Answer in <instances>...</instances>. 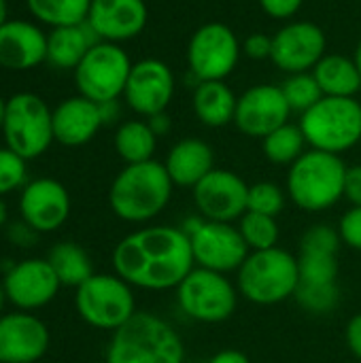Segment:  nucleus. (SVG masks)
Instances as JSON below:
<instances>
[{
	"label": "nucleus",
	"instance_id": "nucleus-1",
	"mask_svg": "<svg viewBox=\"0 0 361 363\" xmlns=\"http://www.w3.org/2000/svg\"><path fill=\"white\" fill-rule=\"evenodd\" d=\"M113 268L132 287L147 291L177 289L196 268L191 240L183 228H140L117 242Z\"/></svg>",
	"mask_w": 361,
	"mask_h": 363
},
{
	"label": "nucleus",
	"instance_id": "nucleus-2",
	"mask_svg": "<svg viewBox=\"0 0 361 363\" xmlns=\"http://www.w3.org/2000/svg\"><path fill=\"white\" fill-rule=\"evenodd\" d=\"M172 179L162 162L149 160L126 164L109 189L111 211L128 223H147L155 219L172 198Z\"/></svg>",
	"mask_w": 361,
	"mask_h": 363
},
{
	"label": "nucleus",
	"instance_id": "nucleus-3",
	"mask_svg": "<svg viewBox=\"0 0 361 363\" xmlns=\"http://www.w3.org/2000/svg\"><path fill=\"white\" fill-rule=\"evenodd\" d=\"M185 345L177 330L162 317L136 311L113 332L104 363H183Z\"/></svg>",
	"mask_w": 361,
	"mask_h": 363
},
{
	"label": "nucleus",
	"instance_id": "nucleus-4",
	"mask_svg": "<svg viewBox=\"0 0 361 363\" xmlns=\"http://www.w3.org/2000/svg\"><path fill=\"white\" fill-rule=\"evenodd\" d=\"M345 177L347 166L340 155L309 149L289 166L287 194L298 208L321 213L345 198Z\"/></svg>",
	"mask_w": 361,
	"mask_h": 363
},
{
	"label": "nucleus",
	"instance_id": "nucleus-5",
	"mask_svg": "<svg viewBox=\"0 0 361 363\" xmlns=\"http://www.w3.org/2000/svg\"><path fill=\"white\" fill-rule=\"evenodd\" d=\"M298 283V257L281 247L251 251L238 268V294L260 306H272L294 298Z\"/></svg>",
	"mask_w": 361,
	"mask_h": 363
},
{
	"label": "nucleus",
	"instance_id": "nucleus-6",
	"mask_svg": "<svg viewBox=\"0 0 361 363\" xmlns=\"http://www.w3.org/2000/svg\"><path fill=\"white\" fill-rule=\"evenodd\" d=\"M298 125L311 149L340 155L361 140V102L357 98L323 96L302 113Z\"/></svg>",
	"mask_w": 361,
	"mask_h": 363
},
{
	"label": "nucleus",
	"instance_id": "nucleus-7",
	"mask_svg": "<svg viewBox=\"0 0 361 363\" xmlns=\"http://www.w3.org/2000/svg\"><path fill=\"white\" fill-rule=\"evenodd\" d=\"M2 136L6 147L19 157L26 162L36 160L55 140L53 111L40 96L32 91H19L6 100Z\"/></svg>",
	"mask_w": 361,
	"mask_h": 363
},
{
	"label": "nucleus",
	"instance_id": "nucleus-8",
	"mask_svg": "<svg viewBox=\"0 0 361 363\" xmlns=\"http://www.w3.org/2000/svg\"><path fill=\"white\" fill-rule=\"evenodd\" d=\"M74 306L79 317L96 330H119L136 315L132 285L117 274H94L77 287Z\"/></svg>",
	"mask_w": 361,
	"mask_h": 363
},
{
	"label": "nucleus",
	"instance_id": "nucleus-9",
	"mask_svg": "<svg viewBox=\"0 0 361 363\" xmlns=\"http://www.w3.org/2000/svg\"><path fill=\"white\" fill-rule=\"evenodd\" d=\"M130 70V55L117 43L100 40L85 53L81 64L74 68V83L79 96L96 104L117 102V98L123 96Z\"/></svg>",
	"mask_w": 361,
	"mask_h": 363
},
{
	"label": "nucleus",
	"instance_id": "nucleus-10",
	"mask_svg": "<svg viewBox=\"0 0 361 363\" xmlns=\"http://www.w3.org/2000/svg\"><path fill=\"white\" fill-rule=\"evenodd\" d=\"M177 302L198 323H221L234 315L238 289L226 274L196 266L177 287Z\"/></svg>",
	"mask_w": 361,
	"mask_h": 363
},
{
	"label": "nucleus",
	"instance_id": "nucleus-11",
	"mask_svg": "<svg viewBox=\"0 0 361 363\" xmlns=\"http://www.w3.org/2000/svg\"><path fill=\"white\" fill-rule=\"evenodd\" d=\"M240 51L243 45L230 26L209 21L191 34L187 43V64L198 83L226 81L234 72Z\"/></svg>",
	"mask_w": 361,
	"mask_h": 363
},
{
	"label": "nucleus",
	"instance_id": "nucleus-12",
	"mask_svg": "<svg viewBox=\"0 0 361 363\" xmlns=\"http://www.w3.org/2000/svg\"><path fill=\"white\" fill-rule=\"evenodd\" d=\"M191 240V253L198 268L213 272H238L247 255L251 253L240 232L232 223L196 219L194 228L185 232Z\"/></svg>",
	"mask_w": 361,
	"mask_h": 363
},
{
	"label": "nucleus",
	"instance_id": "nucleus-13",
	"mask_svg": "<svg viewBox=\"0 0 361 363\" xmlns=\"http://www.w3.org/2000/svg\"><path fill=\"white\" fill-rule=\"evenodd\" d=\"M328 38L321 26L315 21H289L272 36L270 60L287 74L313 72L319 60L326 55Z\"/></svg>",
	"mask_w": 361,
	"mask_h": 363
},
{
	"label": "nucleus",
	"instance_id": "nucleus-14",
	"mask_svg": "<svg viewBox=\"0 0 361 363\" xmlns=\"http://www.w3.org/2000/svg\"><path fill=\"white\" fill-rule=\"evenodd\" d=\"M249 185L232 170L213 168L196 187L194 204L202 219L234 223L247 213Z\"/></svg>",
	"mask_w": 361,
	"mask_h": 363
},
{
	"label": "nucleus",
	"instance_id": "nucleus-15",
	"mask_svg": "<svg viewBox=\"0 0 361 363\" xmlns=\"http://www.w3.org/2000/svg\"><path fill=\"white\" fill-rule=\"evenodd\" d=\"M174 96V74L162 60L147 57L132 64L123 98L128 106L143 117H155L166 113Z\"/></svg>",
	"mask_w": 361,
	"mask_h": 363
},
{
	"label": "nucleus",
	"instance_id": "nucleus-16",
	"mask_svg": "<svg viewBox=\"0 0 361 363\" xmlns=\"http://www.w3.org/2000/svg\"><path fill=\"white\" fill-rule=\"evenodd\" d=\"M291 108L283 89L272 83L249 87L236 104L234 123L249 138H266L277 128L289 123Z\"/></svg>",
	"mask_w": 361,
	"mask_h": 363
},
{
	"label": "nucleus",
	"instance_id": "nucleus-17",
	"mask_svg": "<svg viewBox=\"0 0 361 363\" xmlns=\"http://www.w3.org/2000/svg\"><path fill=\"white\" fill-rule=\"evenodd\" d=\"M6 300L19 311H36L55 300L62 283L47 259H23L4 274L2 281Z\"/></svg>",
	"mask_w": 361,
	"mask_h": 363
},
{
	"label": "nucleus",
	"instance_id": "nucleus-18",
	"mask_svg": "<svg viewBox=\"0 0 361 363\" xmlns=\"http://www.w3.org/2000/svg\"><path fill=\"white\" fill-rule=\"evenodd\" d=\"M19 215L38 234L62 228L70 215L68 189L55 179H34L23 185L19 196Z\"/></svg>",
	"mask_w": 361,
	"mask_h": 363
},
{
	"label": "nucleus",
	"instance_id": "nucleus-19",
	"mask_svg": "<svg viewBox=\"0 0 361 363\" xmlns=\"http://www.w3.org/2000/svg\"><path fill=\"white\" fill-rule=\"evenodd\" d=\"M343 238L332 225L319 223L302 234L298 272L300 283L306 285H332L338 279V251Z\"/></svg>",
	"mask_w": 361,
	"mask_h": 363
},
{
	"label": "nucleus",
	"instance_id": "nucleus-20",
	"mask_svg": "<svg viewBox=\"0 0 361 363\" xmlns=\"http://www.w3.org/2000/svg\"><path fill=\"white\" fill-rule=\"evenodd\" d=\"M47 325L30 313L0 317V363H36L49 351Z\"/></svg>",
	"mask_w": 361,
	"mask_h": 363
},
{
	"label": "nucleus",
	"instance_id": "nucleus-21",
	"mask_svg": "<svg viewBox=\"0 0 361 363\" xmlns=\"http://www.w3.org/2000/svg\"><path fill=\"white\" fill-rule=\"evenodd\" d=\"M149 19L145 0H91L87 23L104 43H123L136 38Z\"/></svg>",
	"mask_w": 361,
	"mask_h": 363
},
{
	"label": "nucleus",
	"instance_id": "nucleus-22",
	"mask_svg": "<svg viewBox=\"0 0 361 363\" xmlns=\"http://www.w3.org/2000/svg\"><path fill=\"white\" fill-rule=\"evenodd\" d=\"M47 62V34L32 21L6 19L0 26V68L32 70Z\"/></svg>",
	"mask_w": 361,
	"mask_h": 363
},
{
	"label": "nucleus",
	"instance_id": "nucleus-23",
	"mask_svg": "<svg viewBox=\"0 0 361 363\" xmlns=\"http://www.w3.org/2000/svg\"><path fill=\"white\" fill-rule=\"evenodd\" d=\"M104 125L100 104L72 96L53 108V138L64 147L87 145Z\"/></svg>",
	"mask_w": 361,
	"mask_h": 363
},
{
	"label": "nucleus",
	"instance_id": "nucleus-24",
	"mask_svg": "<svg viewBox=\"0 0 361 363\" xmlns=\"http://www.w3.org/2000/svg\"><path fill=\"white\" fill-rule=\"evenodd\" d=\"M164 166L177 187L194 189L215 168V153L202 138H183L168 151Z\"/></svg>",
	"mask_w": 361,
	"mask_h": 363
},
{
	"label": "nucleus",
	"instance_id": "nucleus-25",
	"mask_svg": "<svg viewBox=\"0 0 361 363\" xmlns=\"http://www.w3.org/2000/svg\"><path fill=\"white\" fill-rule=\"evenodd\" d=\"M96 43L100 40L87 21L51 28L47 34V62L57 70H74Z\"/></svg>",
	"mask_w": 361,
	"mask_h": 363
},
{
	"label": "nucleus",
	"instance_id": "nucleus-26",
	"mask_svg": "<svg viewBox=\"0 0 361 363\" xmlns=\"http://www.w3.org/2000/svg\"><path fill=\"white\" fill-rule=\"evenodd\" d=\"M238 96L226 81H200L194 91V113L209 128L234 123Z\"/></svg>",
	"mask_w": 361,
	"mask_h": 363
},
{
	"label": "nucleus",
	"instance_id": "nucleus-27",
	"mask_svg": "<svg viewBox=\"0 0 361 363\" xmlns=\"http://www.w3.org/2000/svg\"><path fill=\"white\" fill-rule=\"evenodd\" d=\"M323 96L332 98H355L361 91V72L353 57L326 53L313 68Z\"/></svg>",
	"mask_w": 361,
	"mask_h": 363
},
{
	"label": "nucleus",
	"instance_id": "nucleus-28",
	"mask_svg": "<svg viewBox=\"0 0 361 363\" xmlns=\"http://www.w3.org/2000/svg\"><path fill=\"white\" fill-rule=\"evenodd\" d=\"M47 262L53 268L62 287H74L77 289L87 279H91L96 274L87 251L83 247H79L77 242H70V240H64V242H57L55 247H51Z\"/></svg>",
	"mask_w": 361,
	"mask_h": 363
},
{
	"label": "nucleus",
	"instance_id": "nucleus-29",
	"mask_svg": "<svg viewBox=\"0 0 361 363\" xmlns=\"http://www.w3.org/2000/svg\"><path fill=\"white\" fill-rule=\"evenodd\" d=\"M157 147V134L149 121L130 119L123 121L115 132V151L126 164H140L153 160Z\"/></svg>",
	"mask_w": 361,
	"mask_h": 363
},
{
	"label": "nucleus",
	"instance_id": "nucleus-30",
	"mask_svg": "<svg viewBox=\"0 0 361 363\" xmlns=\"http://www.w3.org/2000/svg\"><path fill=\"white\" fill-rule=\"evenodd\" d=\"M26 4L40 23L62 28L87 21L91 0H26Z\"/></svg>",
	"mask_w": 361,
	"mask_h": 363
},
{
	"label": "nucleus",
	"instance_id": "nucleus-31",
	"mask_svg": "<svg viewBox=\"0 0 361 363\" xmlns=\"http://www.w3.org/2000/svg\"><path fill=\"white\" fill-rule=\"evenodd\" d=\"M306 145L309 143L302 134V128L294 123H285L266 138H262L266 160L277 166H291L306 151Z\"/></svg>",
	"mask_w": 361,
	"mask_h": 363
},
{
	"label": "nucleus",
	"instance_id": "nucleus-32",
	"mask_svg": "<svg viewBox=\"0 0 361 363\" xmlns=\"http://www.w3.org/2000/svg\"><path fill=\"white\" fill-rule=\"evenodd\" d=\"M236 228H238L243 240L247 242L249 251L274 249L279 242V236H281L277 217H268V215H260V213H251V211H247L238 219Z\"/></svg>",
	"mask_w": 361,
	"mask_h": 363
},
{
	"label": "nucleus",
	"instance_id": "nucleus-33",
	"mask_svg": "<svg viewBox=\"0 0 361 363\" xmlns=\"http://www.w3.org/2000/svg\"><path fill=\"white\" fill-rule=\"evenodd\" d=\"M283 89V96L294 111L298 113H306L311 106H315L321 98H323V91L317 83V79L313 77V72H298V74H289L285 79V83L281 85Z\"/></svg>",
	"mask_w": 361,
	"mask_h": 363
},
{
	"label": "nucleus",
	"instance_id": "nucleus-34",
	"mask_svg": "<svg viewBox=\"0 0 361 363\" xmlns=\"http://www.w3.org/2000/svg\"><path fill=\"white\" fill-rule=\"evenodd\" d=\"M294 298L306 313L328 315V313L336 311V306L340 304V289H338V283H332V285L298 283Z\"/></svg>",
	"mask_w": 361,
	"mask_h": 363
},
{
	"label": "nucleus",
	"instance_id": "nucleus-35",
	"mask_svg": "<svg viewBox=\"0 0 361 363\" xmlns=\"http://www.w3.org/2000/svg\"><path fill=\"white\" fill-rule=\"evenodd\" d=\"M285 208V191L270 183L262 181L255 185H249V196H247V211L268 215V217H279Z\"/></svg>",
	"mask_w": 361,
	"mask_h": 363
},
{
	"label": "nucleus",
	"instance_id": "nucleus-36",
	"mask_svg": "<svg viewBox=\"0 0 361 363\" xmlns=\"http://www.w3.org/2000/svg\"><path fill=\"white\" fill-rule=\"evenodd\" d=\"M28 179L26 160L19 157L9 147L0 149V198L23 187Z\"/></svg>",
	"mask_w": 361,
	"mask_h": 363
},
{
	"label": "nucleus",
	"instance_id": "nucleus-37",
	"mask_svg": "<svg viewBox=\"0 0 361 363\" xmlns=\"http://www.w3.org/2000/svg\"><path fill=\"white\" fill-rule=\"evenodd\" d=\"M338 232L343 242L349 249L361 251V206H351L338 223Z\"/></svg>",
	"mask_w": 361,
	"mask_h": 363
},
{
	"label": "nucleus",
	"instance_id": "nucleus-38",
	"mask_svg": "<svg viewBox=\"0 0 361 363\" xmlns=\"http://www.w3.org/2000/svg\"><path fill=\"white\" fill-rule=\"evenodd\" d=\"M243 53L251 60H266L272 55V36L255 32L243 40Z\"/></svg>",
	"mask_w": 361,
	"mask_h": 363
},
{
	"label": "nucleus",
	"instance_id": "nucleus-39",
	"mask_svg": "<svg viewBox=\"0 0 361 363\" xmlns=\"http://www.w3.org/2000/svg\"><path fill=\"white\" fill-rule=\"evenodd\" d=\"M302 4L304 0H260L262 11L272 19H291Z\"/></svg>",
	"mask_w": 361,
	"mask_h": 363
},
{
	"label": "nucleus",
	"instance_id": "nucleus-40",
	"mask_svg": "<svg viewBox=\"0 0 361 363\" xmlns=\"http://www.w3.org/2000/svg\"><path fill=\"white\" fill-rule=\"evenodd\" d=\"M345 198L353 206H361V166L347 168V177H345Z\"/></svg>",
	"mask_w": 361,
	"mask_h": 363
},
{
	"label": "nucleus",
	"instance_id": "nucleus-41",
	"mask_svg": "<svg viewBox=\"0 0 361 363\" xmlns=\"http://www.w3.org/2000/svg\"><path fill=\"white\" fill-rule=\"evenodd\" d=\"M36 236H38V232L32 230L26 221L13 223V225L9 228V238H11L15 245H19V247H32V242L36 240Z\"/></svg>",
	"mask_w": 361,
	"mask_h": 363
},
{
	"label": "nucleus",
	"instance_id": "nucleus-42",
	"mask_svg": "<svg viewBox=\"0 0 361 363\" xmlns=\"http://www.w3.org/2000/svg\"><path fill=\"white\" fill-rule=\"evenodd\" d=\"M345 336H347V347H349V351L361 362V313L360 315H355V317H351V321L347 323Z\"/></svg>",
	"mask_w": 361,
	"mask_h": 363
},
{
	"label": "nucleus",
	"instance_id": "nucleus-43",
	"mask_svg": "<svg viewBox=\"0 0 361 363\" xmlns=\"http://www.w3.org/2000/svg\"><path fill=\"white\" fill-rule=\"evenodd\" d=\"M209 363H251V362H249V357H247L245 353H240V351H236V349H226V351H219L217 355H213Z\"/></svg>",
	"mask_w": 361,
	"mask_h": 363
},
{
	"label": "nucleus",
	"instance_id": "nucleus-44",
	"mask_svg": "<svg viewBox=\"0 0 361 363\" xmlns=\"http://www.w3.org/2000/svg\"><path fill=\"white\" fill-rule=\"evenodd\" d=\"M147 121H149L151 130H153L157 136H162V134H166V132L170 130V121H168L166 113H160V115H155V117H149Z\"/></svg>",
	"mask_w": 361,
	"mask_h": 363
},
{
	"label": "nucleus",
	"instance_id": "nucleus-45",
	"mask_svg": "<svg viewBox=\"0 0 361 363\" xmlns=\"http://www.w3.org/2000/svg\"><path fill=\"white\" fill-rule=\"evenodd\" d=\"M6 219H9V213H6V204L2 202V198H0V228L6 223Z\"/></svg>",
	"mask_w": 361,
	"mask_h": 363
},
{
	"label": "nucleus",
	"instance_id": "nucleus-46",
	"mask_svg": "<svg viewBox=\"0 0 361 363\" xmlns=\"http://www.w3.org/2000/svg\"><path fill=\"white\" fill-rule=\"evenodd\" d=\"M6 13H9V9H6V0H0V26L6 21Z\"/></svg>",
	"mask_w": 361,
	"mask_h": 363
},
{
	"label": "nucleus",
	"instance_id": "nucleus-47",
	"mask_svg": "<svg viewBox=\"0 0 361 363\" xmlns=\"http://www.w3.org/2000/svg\"><path fill=\"white\" fill-rule=\"evenodd\" d=\"M4 108H6V100L0 96V132H2V121H4Z\"/></svg>",
	"mask_w": 361,
	"mask_h": 363
},
{
	"label": "nucleus",
	"instance_id": "nucleus-48",
	"mask_svg": "<svg viewBox=\"0 0 361 363\" xmlns=\"http://www.w3.org/2000/svg\"><path fill=\"white\" fill-rule=\"evenodd\" d=\"M353 60H355V64H357V68H360V72H361V40L357 43V47H355V55H353Z\"/></svg>",
	"mask_w": 361,
	"mask_h": 363
},
{
	"label": "nucleus",
	"instance_id": "nucleus-49",
	"mask_svg": "<svg viewBox=\"0 0 361 363\" xmlns=\"http://www.w3.org/2000/svg\"><path fill=\"white\" fill-rule=\"evenodd\" d=\"M4 302H6V294H4V287L0 285V317H2V308H4Z\"/></svg>",
	"mask_w": 361,
	"mask_h": 363
}]
</instances>
